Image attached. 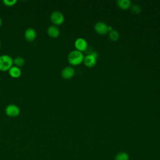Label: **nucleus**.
Masks as SVG:
<instances>
[{"instance_id":"f257e3e1","label":"nucleus","mask_w":160,"mask_h":160,"mask_svg":"<svg viewBox=\"0 0 160 160\" xmlns=\"http://www.w3.org/2000/svg\"><path fill=\"white\" fill-rule=\"evenodd\" d=\"M68 60L69 64L76 66L81 64L83 61L84 56L81 51L74 50L69 54L68 56Z\"/></svg>"},{"instance_id":"f03ea898","label":"nucleus","mask_w":160,"mask_h":160,"mask_svg":"<svg viewBox=\"0 0 160 160\" xmlns=\"http://www.w3.org/2000/svg\"><path fill=\"white\" fill-rule=\"evenodd\" d=\"M12 64L13 59L8 54L0 56V71H9V69L12 66Z\"/></svg>"},{"instance_id":"7ed1b4c3","label":"nucleus","mask_w":160,"mask_h":160,"mask_svg":"<svg viewBox=\"0 0 160 160\" xmlns=\"http://www.w3.org/2000/svg\"><path fill=\"white\" fill-rule=\"evenodd\" d=\"M5 112L9 117L14 118L19 115L20 109L17 105L14 104H10L6 106L5 109Z\"/></svg>"},{"instance_id":"20e7f679","label":"nucleus","mask_w":160,"mask_h":160,"mask_svg":"<svg viewBox=\"0 0 160 160\" xmlns=\"http://www.w3.org/2000/svg\"><path fill=\"white\" fill-rule=\"evenodd\" d=\"M50 19L51 22L54 25H61L64 22V17L63 14L58 11H55L51 13Z\"/></svg>"},{"instance_id":"39448f33","label":"nucleus","mask_w":160,"mask_h":160,"mask_svg":"<svg viewBox=\"0 0 160 160\" xmlns=\"http://www.w3.org/2000/svg\"><path fill=\"white\" fill-rule=\"evenodd\" d=\"M108 26L105 23L102 22H98L96 23L94 26V29L98 34L104 35L106 34L108 31Z\"/></svg>"},{"instance_id":"423d86ee","label":"nucleus","mask_w":160,"mask_h":160,"mask_svg":"<svg viewBox=\"0 0 160 160\" xmlns=\"http://www.w3.org/2000/svg\"><path fill=\"white\" fill-rule=\"evenodd\" d=\"M74 74H75V71L74 68L70 66H68L62 70L61 76L64 79H69L74 76Z\"/></svg>"},{"instance_id":"0eeeda50","label":"nucleus","mask_w":160,"mask_h":160,"mask_svg":"<svg viewBox=\"0 0 160 160\" xmlns=\"http://www.w3.org/2000/svg\"><path fill=\"white\" fill-rule=\"evenodd\" d=\"M75 47L79 51H84L88 48V43L83 38H78L74 43Z\"/></svg>"},{"instance_id":"6e6552de","label":"nucleus","mask_w":160,"mask_h":160,"mask_svg":"<svg viewBox=\"0 0 160 160\" xmlns=\"http://www.w3.org/2000/svg\"><path fill=\"white\" fill-rule=\"evenodd\" d=\"M24 37L25 39L29 41L32 42L36 38V32L34 28H28L24 32Z\"/></svg>"},{"instance_id":"1a4fd4ad","label":"nucleus","mask_w":160,"mask_h":160,"mask_svg":"<svg viewBox=\"0 0 160 160\" xmlns=\"http://www.w3.org/2000/svg\"><path fill=\"white\" fill-rule=\"evenodd\" d=\"M47 32L49 36L53 38H58L60 34L59 29L55 25H52L49 26L47 29Z\"/></svg>"},{"instance_id":"9d476101","label":"nucleus","mask_w":160,"mask_h":160,"mask_svg":"<svg viewBox=\"0 0 160 160\" xmlns=\"http://www.w3.org/2000/svg\"><path fill=\"white\" fill-rule=\"evenodd\" d=\"M83 62L86 66L88 68H92L94 66L96 63V58H95L91 54H88L85 58H84Z\"/></svg>"},{"instance_id":"9b49d317","label":"nucleus","mask_w":160,"mask_h":160,"mask_svg":"<svg viewBox=\"0 0 160 160\" xmlns=\"http://www.w3.org/2000/svg\"><path fill=\"white\" fill-rule=\"evenodd\" d=\"M9 74L10 76L14 78H18L20 77L21 75V71L20 69V68H18L15 66H12L8 71Z\"/></svg>"},{"instance_id":"f8f14e48","label":"nucleus","mask_w":160,"mask_h":160,"mask_svg":"<svg viewBox=\"0 0 160 160\" xmlns=\"http://www.w3.org/2000/svg\"><path fill=\"white\" fill-rule=\"evenodd\" d=\"M118 6L122 9H127L131 6V1L129 0H119L117 1Z\"/></svg>"},{"instance_id":"ddd939ff","label":"nucleus","mask_w":160,"mask_h":160,"mask_svg":"<svg viewBox=\"0 0 160 160\" xmlns=\"http://www.w3.org/2000/svg\"><path fill=\"white\" fill-rule=\"evenodd\" d=\"M114 160H129V156L126 152H120L114 158Z\"/></svg>"},{"instance_id":"4468645a","label":"nucleus","mask_w":160,"mask_h":160,"mask_svg":"<svg viewBox=\"0 0 160 160\" xmlns=\"http://www.w3.org/2000/svg\"><path fill=\"white\" fill-rule=\"evenodd\" d=\"M25 63V59L21 56L16 57L15 59H13V64H14L15 66H17L18 68L22 67Z\"/></svg>"},{"instance_id":"2eb2a0df","label":"nucleus","mask_w":160,"mask_h":160,"mask_svg":"<svg viewBox=\"0 0 160 160\" xmlns=\"http://www.w3.org/2000/svg\"><path fill=\"white\" fill-rule=\"evenodd\" d=\"M109 38H110L111 40L116 41L119 39V33L117 31H116L114 29H112L109 32Z\"/></svg>"},{"instance_id":"dca6fc26","label":"nucleus","mask_w":160,"mask_h":160,"mask_svg":"<svg viewBox=\"0 0 160 160\" xmlns=\"http://www.w3.org/2000/svg\"><path fill=\"white\" fill-rule=\"evenodd\" d=\"M2 2L6 6H13L17 2V0H3Z\"/></svg>"},{"instance_id":"f3484780","label":"nucleus","mask_w":160,"mask_h":160,"mask_svg":"<svg viewBox=\"0 0 160 160\" xmlns=\"http://www.w3.org/2000/svg\"><path fill=\"white\" fill-rule=\"evenodd\" d=\"M131 11L132 12H134V14H138L141 11V8H140V7L138 5L134 4L131 8Z\"/></svg>"},{"instance_id":"a211bd4d","label":"nucleus","mask_w":160,"mask_h":160,"mask_svg":"<svg viewBox=\"0 0 160 160\" xmlns=\"http://www.w3.org/2000/svg\"><path fill=\"white\" fill-rule=\"evenodd\" d=\"M1 24H2V20H1V18H0V26H1Z\"/></svg>"},{"instance_id":"6ab92c4d","label":"nucleus","mask_w":160,"mask_h":160,"mask_svg":"<svg viewBox=\"0 0 160 160\" xmlns=\"http://www.w3.org/2000/svg\"><path fill=\"white\" fill-rule=\"evenodd\" d=\"M0 47H1V42H0Z\"/></svg>"}]
</instances>
